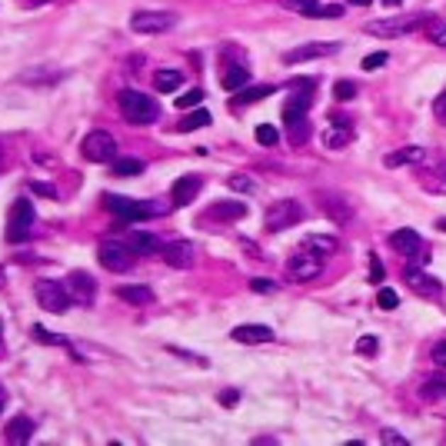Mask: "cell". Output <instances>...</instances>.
I'll use <instances>...</instances> for the list:
<instances>
[{"mask_svg":"<svg viewBox=\"0 0 446 446\" xmlns=\"http://www.w3.org/2000/svg\"><path fill=\"white\" fill-rule=\"evenodd\" d=\"M117 107H120V113H123V120L133 123V127H150V123H157V117H160L157 100H153L150 94H140V90H120Z\"/></svg>","mask_w":446,"mask_h":446,"instance_id":"1","label":"cell"},{"mask_svg":"<svg viewBox=\"0 0 446 446\" xmlns=\"http://www.w3.org/2000/svg\"><path fill=\"white\" fill-rule=\"evenodd\" d=\"M350 137H353V133H350V127H343V123H340V127H333V130L323 137V143H327L330 150H343V147L350 143Z\"/></svg>","mask_w":446,"mask_h":446,"instance_id":"32","label":"cell"},{"mask_svg":"<svg viewBox=\"0 0 446 446\" xmlns=\"http://www.w3.org/2000/svg\"><path fill=\"white\" fill-rule=\"evenodd\" d=\"M436 227H440V230H443V233H446V217H443V220H436Z\"/></svg>","mask_w":446,"mask_h":446,"instance_id":"51","label":"cell"},{"mask_svg":"<svg viewBox=\"0 0 446 446\" xmlns=\"http://www.w3.org/2000/svg\"><path fill=\"white\" fill-rule=\"evenodd\" d=\"M67 290H70V300L77 303H94V294H97V283L87 273H70L67 277Z\"/></svg>","mask_w":446,"mask_h":446,"instance_id":"18","label":"cell"},{"mask_svg":"<svg viewBox=\"0 0 446 446\" xmlns=\"http://www.w3.org/2000/svg\"><path fill=\"white\" fill-rule=\"evenodd\" d=\"M390 247L396 253H403L410 263H416V267L430 260V253H426V247H423V237H420L416 230H410V227L393 230V233H390Z\"/></svg>","mask_w":446,"mask_h":446,"instance_id":"8","label":"cell"},{"mask_svg":"<svg viewBox=\"0 0 446 446\" xmlns=\"http://www.w3.org/2000/svg\"><path fill=\"white\" fill-rule=\"evenodd\" d=\"M143 170H147V164H143L140 157H120V160H113V174L117 177H140Z\"/></svg>","mask_w":446,"mask_h":446,"instance_id":"29","label":"cell"},{"mask_svg":"<svg viewBox=\"0 0 446 446\" xmlns=\"http://www.w3.org/2000/svg\"><path fill=\"white\" fill-rule=\"evenodd\" d=\"M433 363L440 367V370H446V340H440L433 347Z\"/></svg>","mask_w":446,"mask_h":446,"instance_id":"44","label":"cell"},{"mask_svg":"<svg viewBox=\"0 0 446 446\" xmlns=\"http://www.w3.org/2000/svg\"><path fill=\"white\" fill-rule=\"evenodd\" d=\"M383 260L377 257V253H370V283H383Z\"/></svg>","mask_w":446,"mask_h":446,"instance_id":"41","label":"cell"},{"mask_svg":"<svg viewBox=\"0 0 446 446\" xmlns=\"http://www.w3.org/2000/svg\"><path fill=\"white\" fill-rule=\"evenodd\" d=\"M170 27H177V13H170V11H137L130 17V30L147 33V37L164 33V30H170Z\"/></svg>","mask_w":446,"mask_h":446,"instance_id":"9","label":"cell"},{"mask_svg":"<svg viewBox=\"0 0 446 446\" xmlns=\"http://www.w3.org/2000/svg\"><path fill=\"white\" fill-rule=\"evenodd\" d=\"M283 7L294 13H303V17H343V7H340V4L323 7L320 0H286Z\"/></svg>","mask_w":446,"mask_h":446,"instance_id":"16","label":"cell"},{"mask_svg":"<svg viewBox=\"0 0 446 446\" xmlns=\"http://www.w3.org/2000/svg\"><path fill=\"white\" fill-rule=\"evenodd\" d=\"M323 273V253L310 250V247H303V250H296L290 260H286V280L294 283H310L316 280Z\"/></svg>","mask_w":446,"mask_h":446,"instance_id":"4","label":"cell"},{"mask_svg":"<svg viewBox=\"0 0 446 446\" xmlns=\"http://www.w3.org/2000/svg\"><path fill=\"white\" fill-rule=\"evenodd\" d=\"M153 84H157L160 94H174L177 87H184V74H180V70H157V74H153Z\"/></svg>","mask_w":446,"mask_h":446,"instance_id":"27","label":"cell"},{"mask_svg":"<svg viewBox=\"0 0 446 446\" xmlns=\"http://www.w3.org/2000/svg\"><path fill=\"white\" fill-rule=\"evenodd\" d=\"M33 337L44 340V343H54V347H70V340L60 337V333H47L44 327H33Z\"/></svg>","mask_w":446,"mask_h":446,"instance_id":"38","label":"cell"},{"mask_svg":"<svg viewBox=\"0 0 446 446\" xmlns=\"http://www.w3.org/2000/svg\"><path fill=\"white\" fill-rule=\"evenodd\" d=\"M4 283H7V277H4V267H0V286H4Z\"/></svg>","mask_w":446,"mask_h":446,"instance_id":"54","label":"cell"},{"mask_svg":"<svg viewBox=\"0 0 446 446\" xmlns=\"http://www.w3.org/2000/svg\"><path fill=\"white\" fill-rule=\"evenodd\" d=\"M33 223H37V213H33V204L27 196H17L11 204V213H7V240L11 243H21V240L30 237Z\"/></svg>","mask_w":446,"mask_h":446,"instance_id":"5","label":"cell"},{"mask_svg":"<svg viewBox=\"0 0 446 446\" xmlns=\"http://www.w3.org/2000/svg\"><path fill=\"white\" fill-rule=\"evenodd\" d=\"M426 37H430L433 44L446 47V21H426Z\"/></svg>","mask_w":446,"mask_h":446,"instance_id":"35","label":"cell"},{"mask_svg":"<svg viewBox=\"0 0 446 446\" xmlns=\"http://www.w3.org/2000/svg\"><path fill=\"white\" fill-rule=\"evenodd\" d=\"M223 90H230V94H237V90H243L247 84H250V67L243 64H230L227 70H223Z\"/></svg>","mask_w":446,"mask_h":446,"instance_id":"23","label":"cell"},{"mask_svg":"<svg viewBox=\"0 0 446 446\" xmlns=\"http://www.w3.org/2000/svg\"><path fill=\"white\" fill-rule=\"evenodd\" d=\"M280 87H273V84H260V87H247L243 90H237V97H233V107L237 104H257V100H263V97H270V94H277Z\"/></svg>","mask_w":446,"mask_h":446,"instance_id":"26","label":"cell"},{"mask_svg":"<svg viewBox=\"0 0 446 446\" xmlns=\"http://www.w3.org/2000/svg\"><path fill=\"white\" fill-rule=\"evenodd\" d=\"M383 4H386V7H396V4H403V0H383Z\"/></svg>","mask_w":446,"mask_h":446,"instance_id":"52","label":"cell"},{"mask_svg":"<svg viewBox=\"0 0 446 446\" xmlns=\"http://www.w3.org/2000/svg\"><path fill=\"white\" fill-rule=\"evenodd\" d=\"M377 350H380V340L370 337V333L357 340V353H359V357H377Z\"/></svg>","mask_w":446,"mask_h":446,"instance_id":"36","label":"cell"},{"mask_svg":"<svg viewBox=\"0 0 446 446\" xmlns=\"http://www.w3.org/2000/svg\"><path fill=\"white\" fill-rule=\"evenodd\" d=\"M250 286L257 290V294H277V283L273 280H253Z\"/></svg>","mask_w":446,"mask_h":446,"instance_id":"45","label":"cell"},{"mask_svg":"<svg viewBox=\"0 0 446 446\" xmlns=\"http://www.w3.org/2000/svg\"><path fill=\"white\" fill-rule=\"evenodd\" d=\"M340 50V44L327 40V44H303V47H294L283 54V64H303V60H323V57H333Z\"/></svg>","mask_w":446,"mask_h":446,"instance_id":"14","label":"cell"},{"mask_svg":"<svg viewBox=\"0 0 446 446\" xmlns=\"http://www.w3.org/2000/svg\"><path fill=\"white\" fill-rule=\"evenodd\" d=\"M316 204H320V210L327 213V220H333L337 227H347L350 220H353V207L347 204V196H343V194L320 190V194H316Z\"/></svg>","mask_w":446,"mask_h":446,"instance_id":"12","label":"cell"},{"mask_svg":"<svg viewBox=\"0 0 446 446\" xmlns=\"http://www.w3.org/2000/svg\"><path fill=\"white\" fill-rule=\"evenodd\" d=\"M4 406H7V386L0 383V416H4Z\"/></svg>","mask_w":446,"mask_h":446,"instance_id":"49","label":"cell"},{"mask_svg":"<svg viewBox=\"0 0 446 446\" xmlns=\"http://www.w3.org/2000/svg\"><path fill=\"white\" fill-rule=\"evenodd\" d=\"M130 250L137 253V257H150V253L160 250V240L153 237V233H147V230H137L130 237Z\"/></svg>","mask_w":446,"mask_h":446,"instance_id":"25","label":"cell"},{"mask_svg":"<svg viewBox=\"0 0 446 446\" xmlns=\"http://www.w3.org/2000/svg\"><path fill=\"white\" fill-rule=\"evenodd\" d=\"M333 97L337 100H353L357 97V84H353V80H337V84H333Z\"/></svg>","mask_w":446,"mask_h":446,"instance_id":"37","label":"cell"},{"mask_svg":"<svg viewBox=\"0 0 446 446\" xmlns=\"http://www.w3.org/2000/svg\"><path fill=\"white\" fill-rule=\"evenodd\" d=\"M403 280H406V286H410L413 294H420V296H436V294H443V283L436 280V277H430L426 270H420L416 263H410V267L403 270Z\"/></svg>","mask_w":446,"mask_h":446,"instance_id":"13","label":"cell"},{"mask_svg":"<svg viewBox=\"0 0 446 446\" xmlns=\"http://www.w3.org/2000/svg\"><path fill=\"white\" fill-rule=\"evenodd\" d=\"M33 430H37V426H33L30 416H13L11 423H7V433L4 436H7V443L21 446V443H30L33 440Z\"/></svg>","mask_w":446,"mask_h":446,"instance_id":"22","label":"cell"},{"mask_svg":"<svg viewBox=\"0 0 446 446\" xmlns=\"http://www.w3.org/2000/svg\"><path fill=\"white\" fill-rule=\"evenodd\" d=\"M196 250L190 240H174V243H164V260L170 263V267H177V270H186L190 263H194Z\"/></svg>","mask_w":446,"mask_h":446,"instance_id":"17","label":"cell"},{"mask_svg":"<svg viewBox=\"0 0 446 446\" xmlns=\"http://www.w3.org/2000/svg\"><path fill=\"white\" fill-rule=\"evenodd\" d=\"M303 247H310V250H316V253H323V257H333V253L340 250L337 237H323V233H313V237H306Z\"/></svg>","mask_w":446,"mask_h":446,"instance_id":"30","label":"cell"},{"mask_svg":"<svg viewBox=\"0 0 446 446\" xmlns=\"http://www.w3.org/2000/svg\"><path fill=\"white\" fill-rule=\"evenodd\" d=\"M237 396H240L237 390H227V393H223V396H220V400H223V403H227V406H230V403H237Z\"/></svg>","mask_w":446,"mask_h":446,"instance_id":"48","label":"cell"},{"mask_svg":"<svg viewBox=\"0 0 446 446\" xmlns=\"http://www.w3.org/2000/svg\"><path fill=\"white\" fill-rule=\"evenodd\" d=\"M443 177H446V164H443Z\"/></svg>","mask_w":446,"mask_h":446,"instance_id":"55","label":"cell"},{"mask_svg":"<svg viewBox=\"0 0 446 446\" xmlns=\"http://www.w3.org/2000/svg\"><path fill=\"white\" fill-rule=\"evenodd\" d=\"M30 4L33 7H40V4H50V0H30Z\"/></svg>","mask_w":446,"mask_h":446,"instance_id":"53","label":"cell"},{"mask_svg":"<svg viewBox=\"0 0 446 446\" xmlns=\"http://www.w3.org/2000/svg\"><path fill=\"white\" fill-rule=\"evenodd\" d=\"M230 337L237 340V343H270L273 330L263 327V323H243V327H237Z\"/></svg>","mask_w":446,"mask_h":446,"instance_id":"20","label":"cell"},{"mask_svg":"<svg viewBox=\"0 0 446 446\" xmlns=\"http://www.w3.org/2000/svg\"><path fill=\"white\" fill-rule=\"evenodd\" d=\"M200 100H204V90H190V94H180V97H177V107L190 110V107H196Z\"/></svg>","mask_w":446,"mask_h":446,"instance_id":"40","label":"cell"},{"mask_svg":"<svg viewBox=\"0 0 446 446\" xmlns=\"http://www.w3.org/2000/svg\"><path fill=\"white\" fill-rule=\"evenodd\" d=\"M107 210H113L117 213L120 223H130V220H147L150 213H157L160 207H153V204H137V200H127V196H117V194H110L107 200Z\"/></svg>","mask_w":446,"mask_h":446,"instance_id":"11","label":"cell"},{"mask_svg":"<svg viewBox=\"0 0 446 446\" xmlns=\"http://www.w3.org/2000/svg\"><path fill=\"white\" fill-rule=\"evenodd\" d=\"M300 220H303V207L296 200H273L263 213V227H267V233H283V230L296 227Z\"/></svg>","mask_w":446,"mask_h":446,"instance_id":"2","label":"cell"},{"mask_svg":"<svg viewBox=\"0 0 446 446\" xmlns=\"http://www.w3.org/2000/svg\"><path fill=\"white\" fill-rule=\"evenodd\" d=\"M386 60H390L386 54H370V57H363V64H359V67H363V70H380Z\"/></svg>","mask_w":446,"mask_h":446,"instance_id":"42","label":"cell"},{"mask_svg":"<svg viewBox=\"0 0 446 446\" xmlns=\"http://www.w3.org/2000/svg\"><path fill=\"white\" fill-rule=\"evenodd\" d=\"M257 143H263V147H277V143H280V130H277L273 123H260V127H257Z\"/></svg>","mask_w":446,"mask_h":446,"instance_id":"33","label":"cell"},{"mask_svg":"<svg viewBox=\"0 0 446 446\" xmlns=\"http://www.w3.org/2000/svg\"><path fill=\"white\" fill-rule=\"evenodd\" d=\"M243 217H247V204L243 200H217L204 213V220H217V223H237Z\"/></svg>","mask_w":446,"mask_h":446,"instance_id":"15","label":"cell"},{"mask_svg":"<svg viewBox=\"0 0 446 446\" xmlns=\"http://www.w3.org/2000/svg\"><path fill=\"white\" fill-rule=\"evenodd\" d=\"M426 160V150L423 147H400V150L386 153V167H406V164H423Z\"/></svg>","mask_w":446,"mask_h":446,"instance_id":"24","label":"cell"},{"mask_svg":"<svg viewBox=\"0 0 446 446\" xmlns=\"http://www.w3.org/2000/svg\"><path fill=\"white\" fill-rule=\"evenodd\" d=\"M350 4H357V7H367V4H373V0H350Z\"/></svg>","mask_w":446,"mask_h":446,"instance_id":"50","label":"cell"},{"mask_svg":"<svg viewBox=\"0 0 446 446\" xmlns=\"http://www.w3.org/2000/svg\"><path fill=\"white\" fill-rule=\"evenodd\" d=\"M133 257L137 253L130 250V243H120V240H104L97 247V260L104 270L110 273H123V270H130L133 267Z\"/></svg>","mask_w":446,"mask_h":446,"instance_id":"7","label":"cell"},{"mask_svg":"<svg viewBox=\"0 0 446 446\" xmlns=\"http://www.w3.org/2000/svg\"><path fill=\"white\" fill-rule=\"evenodd\" d=\"M227 186L230 190H237V194H253L257 190V184H253L247 174H233V177H227Z\"/></svg>","mask_w":446,"mask_h":446,"instance_id":"34","label":"cell"},{"mask_svg":"<svg viewBox=\"0 0 446 446\" xmlns=\"http://www.w3.org/2000/svg\"><path fill=\"white\" fill-rule=\"evenodd\" d=\"M117 296L120 300H127L130 306H150L157 296H153L150 286H143V283H127V286H117Z\"/></svg>","mask_w":446,"mask_h":446,"instance_id":"21","label":"cell"},{"mask_svg":"<svg viewBox=\"0 0 446 446\" xmlns=\"http://www.w3.org/2000/svg\"><path fill=\"white\" fill-rule=\"evenodd\" d=\"M30 190H37L40 196H57L54 186H47V184H30Z\"/></svg>","mask_w":446,"mask_h":446,"instance_id":"47","label":"cell"},{"mask_svg":"<svg viewBox=\"0 0 446 446\" xmlns=\"http://www.w3.org/2000/svg\"><path fill=\"white\" fill-rule=\"evenodd\" d=\"M380 440H383V443H390V446H406V436H400L396 430H383Z\"/></svg>","mask_w":446,"mask_h":446,"instance_id":"43","label":"cell"},{"mask_svg":"<svg viewBox=\"0 0 446 446\" xmlns=\"http://www.w3.org/2000/svg\"><path fill=\"white\" fill-rule=\"evenodd\" d=\"M200 127H210V113L204 107H196V110H190L180 123H177V130L180 133H190V130H200Z\"/></svg>","mask_w":446,"mask_h":446,"instance_id":"28","label":"cell"},{"mask_svg":"<svg viewBox=\"0 0 446 446\" xmlns=\"http://www.w3.org/2000/svg\"><path fill=\"white\" fill-rule=\"evenodd\" d=\"M430 17L423 13H413V17H386V21H373L367 23V33L373 37H403V33H413L416 27H423Z\"/></svg>","mask_w":446,"mask_h":446,"instance_id":"10","label":"cell"},{"mask_svg":"<svg viewBox=\"0 0 446 446\" xmlns=\"http://www.w3.org/2000/svg\"><path fill=\"white\" fill-rule=\"evenodd\" d=\"M433 113H436V117H446V90L433 100Z\"/></svg>","mask_w":446,"mask_h":446,"instance_id":"46","label":"cell"},{"mask_svg":"<svg viewBox=\"0 0 446 446\" xmlns=\"http://www.w3.org/2000/svg\"><path fill=\"white\" fill-rule=\"evenodd\" d=\"M200 186H204V180H200L196 174H184L174 186H170V194H174V207H186L190 200H196Z\"/></svg>","mask_w":446,"mask_h":446,"instance_id":"19","label":"cell"},{"mask_svg":"<svg viewBox=\"0 0 446 446\" xmlns=\"http://www.w3.org/2000/svg\"><path fill=\"white\" fill-rule=\"evenodd\" d=\"M80 153L90 164H113L117 160V137L110 130H90L80 143Z\"/></svg>","mask_w":446,"mask_h":446,"instance_id":"3","label":"cell"},{"mask_svg":"<svg viewBox=\"0 0 446 446\" xmlns=\"http://www.w3.org/2000/svg\"><path fill=\"white\" fill-rule=\"evenodd\" d=\"M420 396H423V400H443V396H446V377H443V373L430 377V380L420 386Z\"/></svg>","mask_w":446,"mask_h":446,"instance_id":"31","label":"cell"},{"mask_svg":"<svg viewBox=\"0 0 446 446\" xmlns=\"http://www.w3.org/2000/svg\"><path fill=\"white\" fill-rule=\"evenodd\" d=\"M33 296H37L40 310H47V313H67L70 303H74L67 283H57V280H37L33 283Z\"/></svg>","mask_w":446,"mask_h":446,"instance_id":"6","label":"cell"},{"mask_svg":"<svg viewBox=\"0 0 446 446\" xmlns=\"http://www.w3.org/2000/svg\"><path fill=\"white\" fill-rule=\"evenodd\" d=\"M396 303H400L396 290H386V286H383L380 294H377V306H380V310H396Z\"/></svg>","mask_w":446,"mask_h":446,"instance_id":"39","label":"cell"}]
</instances>
